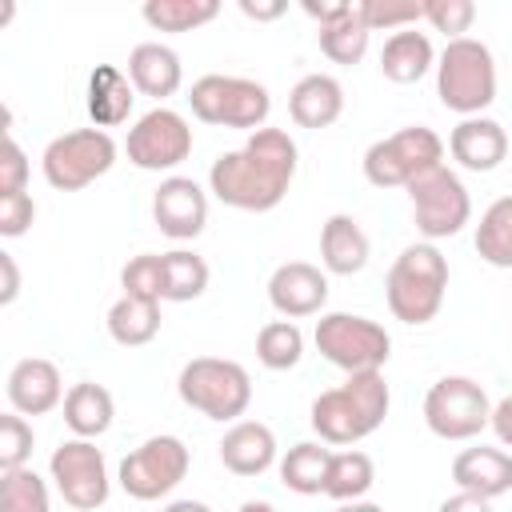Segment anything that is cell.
Wrapping results in <instances>:
<instances>
[{"label":"cell","instance_id":"obj_30","mask_svg":"<svg viewBox=\"0 0 512 512\" xmlns=\"http://www.w3.org/2000/svg\"><path fill=\"white\" fill-rule=\"evenodd\" d=\"M316 40H320V52H324L332 64H360L364 52H368V40H372V32H368V24H364V16H360V4H352L340 20L324 24V28L316 32Z\"/></svg>","mask_w":512,"mask_h":512},{"label":"cell","instance_id":"obj_8","mask_svg":"<svg viewBox=\"0 0 512 512\" xmlns=\"http://www.w3.org/2000/svg\"><path fill=\"white\" fill-rule=\"evenodd\" d=\"M360 164H364L368 184L408 188L420 172L444 164V140L424 124H408V128H396L392 136H380L376 144H368Z\"/></svg>","mask_w":512,"mask_h":512},{"label":"cell","instance_id":"obj_35","mask_svg":"<svg viewBox=\"0 0 512 512\" xmlns=\"http://www.w3.org/2000/svg\"><path fill=\"white\" fill-rule=\"evenodd\" d=\"M0 512H52L48 480L32 468L0 472Z\"/></svg>","mask_w":512,"mask_h":512},{"label":"cell","instance_id":"obj_37","mask_svg":"<svg viewBox=\"0 0 512 512\" xmlns=\"http://www.w3.org/2000/svg\"><path fill=\"white\" fill-rule=\"evenodd\" d=\"M360 16L368 24V32H404L416 28L424 20V4L420 0H360Z\"/></svg>","mask_w":512,"mask_h":512},{"label":"cell","instance_id":"obj_25","mask_svg":"<svg viewBox=\"0 0 512 512\" xmlns=\"http://www.w3.org/2000/svg\"><path fill=\"white\" fill-rule=\"evenodd\" d=\"M428 68H436V52H432L428 32L404 28V32H392L384 40V48H380V72H384V80H392V84H416L420 76H428Z\"/></svg>","mask_w":512,"mask_h":512},{"label":"cell","instance_id":"obj_5","mask_svg":"<svg viewBox=\"0 0 512 512\" xmlns=\"http://www.w3.org/2000/svg\"><path fill=\"white\" fill-rule=\"evenodd\" d=\"M176 392L188 408H196L208 420L236 424L252 404V376L244 364L224 356H196L180 368Z\"/></svg>","mask_w":512,"mask_h":512},{"label":"cell","instance_id":"obj_3","mask_svg":"<svg viewBox=\"0 0 512 512\" xmlns=\"http://www.w3.org/2000/svg\"><path fill=\"white\" fill-rule=\"evenodd\" d=\"M444 292H448V260L436 244L420 240V244H408L392 268H388V280H384V296H388V308L396 320L404 324H428L440 304H444Z\"/></svg>","mask_w":512,"mask_h":512},{"label":"cell","instance_id":"obj_49","mask_svg":"<svg viewBox=\"0 0 512 512\" xmlns=\"http://www.w3.org/2000/svg\"><path fill=\"white\" fill-rule=\"evenodd\" d=\"M240 512H276V508H272L268 500H244V504H240Z\"/></svg>","mask_w":512,"mask_h":512},{"label":"cell","instance_id":"obj_44","mask_svg":"<svg viewBox=\"0 0 512 512\" xmlns=\"http://www.w3.org/2000/svg\"><path fill=\"white\" fill-rule=\"evenodd\" d=\"M436 512H492V500H480V496H472V492H456V496L440 500Z\"/></svg>","mask_w":512,"mask_h":512},{"label":"cell","instance_id":"obj_48","mask_svg":"<svg viewBox=\"0 0 512 512\" xmlns=\"http://www.w3.org/2000/svg\"><path fill=\"white\" fill-rule=\"evenodd\" d=\"M336 512H384V508L372 504V500H348V504H340Z\"/></svg>","mask_w":512,"mask_h":512},{"label":"cell","instance_id":"obj_26","mask_svg":"<svg viewBox=\"0 0 512 512\" xmlns=\"http://www.w3.org/2000/svg\"><path fill=\"white\" fill-rule=\"evenodd\" d=\"M112 416H116V400L104 384H92V380H80L68 388L64 396V424L72 428L76 440H96L112 428Z\"/></svg>","mask_w":512,"mask_h":512},{"label":"cell","instance_id":"obj_41","mask_svg":"<svg viewBox=\"0 0 512 512\" xmlns=\"http://www.w3.org/2000/svg\"><path fill=\"white\" fill-rule=\"evenodd\" d=\"M32 220H36V200L28 192L0 196V236L16 240V236H24L32 228Z\"/></svg>","mask_w":512,"mask_h":512},{"label":"cell","instance_id":"obj_38","mask_svg":"<svg viewBox=\"0 0 512 512\" xmlns=\"http://www.w3.org/2000/svg\"><path fill=\"white\" fill-rule=\"evenodd\" d=\"M32 444H36L32 424H28L20 412H4V416H0V472L28 468Z\"/></svg>","mask_w":512,"mask_h":512},{"label":"cell","instance_id":"obj_34","mask_svg":"<svg viewBox=\"0 0 512 512\" xmlns=\"http://www.w3.org/2000/svg\"><path fill=\"white\" fill-rule=\"evenodd\" d=\"M304 356V332L296 328V320H268L256 332V360L272 372H288L296 368Z\"/></svg>","mask_w":512,"mask_h":512},{"label":"cell","instance_id":"obj_23","mask_svg":"<svg viewBox=\"0 0 512 512\" xmlns=\"http://www.w3.org/2000/svg\"><path fill=\"white\" fill-rule=\"evenodd\" d=\"M372 256V244H368V232L360 228L356 216L348 212H332L320 228V264L324 272L332 276H356Z\"/></svg>","mask_w":512,"mask_h":512},{"label":"cell","instance_id":"obj_7","mask_svg":"<svg viewBox=\"0 0 512 512\" xmlns=\"http://www.w3.org/2000/svg\"><path fill=\"white\" fill-rule=\"evenodd\" d=\"M316 352L336 364L340 372H380L392 356V336L384 332V324L356 316V312H324L316 320Z\"/></svg>","mask_w":512,"mask_h":512},{"label":"cell","instance_id":"obj_22","mask_svg":"<svg viewBox=\"0 0 512 512\" xmlns=\"http://www.w3.org/2000/svg\"><path fill=\"white\" fill-rule=\"evenodd\" d=\"M340 112H344V88L328 72H308L288 92V116L296 128H312V132L328 128L340 120Z\"/></svg>","mask_w":512,"mask_h":512},{"label":"cell","instance_id":"obj_16","mask_svg":"<svg viewBox=\"0 0 512 512\" xmlns=\"http://www.w3.org/2000/svg\"><path fill=\"white\" fill-rule=\"evenodd\" d=\"M268 304L284 320L316 316L328 304V276L308 260H288L268 276Z\"/></svg>","mask_w":512,"mask_h":512},{"label":"cell","instance_id":"obj_31","mask_svg":"<svg viewBox=\"0 0 512 512\" xmlns=\"http://www.w3.org/2000/svg\"><path fill=\"white\" fill-rule=\"evenodd\" d=\"M476 252L492 268H512V196H500L484 208L476 224Z\"/></svg>","mask_w":512,"mask_h":512},{"label":"cell","instance_id":"obj_18","mask_svg":"<svg viewBox=\"0 0 512 512\" xmlns=\"http://www.w3.org/2000/svg\"><path fill=\"white\" fill-rule=\"evenodd\" d=\"M452 480L460 492H472L480 500H496V496L512 492V452L488 448V444L464 448L452 460Z\"/></svg>","mask_w":512,"mask_h":512},{"label":"cell","instance_id":"obj_14","mask_svg":"<svg viewBox=\"0 0 512 512\" xmlns=\"http://www.w3.org/2000/svg\"><path fill=\"white\" fill-rule=\"evenodd\" d=\"M48 472H52V484L64 496V504L76 512H96L112 492L104 452L92 440H64L60 448H52Z\"/></svg>","mask_w":512,"mask_h":512},{"label":"cell","instance_id":"obj_28","mask_svg":"<svg viewBox=\"0 0 512 512\" xmlns=\"http://www.w3.org/2000/svg\"><path fill=\"white\" fill-rule=\"evenodd\" d=\"M108 336L120 348H140L148 340H156L160 332V304L156 300H136V296H120L108 308Z\"/></svg>","mask_w":512,"mask_h":512},{"label":"cell","instance_id":"obj_27","mask_svg":"<svg viewBox=\"0 0 512 512\" xmlns=\"http://www.w3.org/2000/svg\"><path fill=\"white\" fill-rule=\"evenodd\" d=\"M332 448L324 440H300L280 456V480L296 496H320L328 484Z\"/></svg>","mask_w":512,"mask_h":512},{"label":"cell","instance_id":"obj_42","mask_svg":"<svg viewBox=\"0 0 512 512\" xmlns=\"http://www.w3.org/2000/svg\"><path fill=\"white\" fill-rule=\"evenodd\" d=\"M492 432H496V440L504 444V448H512V392L500 400V404H492V424H488Z\"/></svg>","mask_w":512,"mask_h":512},{"label":"cell","instance_id":"obj_6","mask_svg":"<svg viewBox=\"0 0 512 512\" xmlns=\"http://www.w3.org/2000/svg\"><path fill=\"white\" fill-rule=\"evenodd\" d=\"M192 116L216 128H240V132H260L268 128L272 116V96L260 80L248 76H224V72H208L192 84L188 92Z\"/></svg>","mask_w":512,"mask_h":512},{"label":"cell","instance_id":"obj_33","mask_svg":"<svg viewBox=\"0 0 512 512\" xmlns=\"http://www.w3.org/2000/svg\"><path fill=\"white\" fill-rule=\"evenodd\" d=\"M208 276H212V272H208L204 256H196V252H188V248L164 252V300L188 304V300L204 296Z\"/></svg>","mask_w":512,"mask_h":512},{"label":"cell","instance_id":"obj_40","mask_svg":"<svg viewBox=\"0 0 512 512\" xmlns=\"http://www.w3.org/2000/svg\"><path fill=\"white\" fill-rule=\"evenodd\" d=\"M8 192H28V156L12 132H4V144H0V196Z\"/></svg>","mask_w":512,"mask_h":512},{"label":"cell","instance_id":"obj_43","mask_svg":"<svg viewBox=\"0 0 512 512\" xmlns=\"http://www.w3.org/2000/svg\"><path fill=\"white\" fill-rule=\"evenodd\" d=\"M0 272H4V288H0V304H12L20 296V268L12 260V252H0Z\"/></svg>","mask_w":512,"mask_h":512},{"label":"cell","instance_id":"obj_2","mask_svg":"<svg viewBox=\"0 0 512 512\" xmlns=\"http://www.w3.org/2000/svg\"><path fill=\"white\" fill-rule=\"evenodd\" d=\"M392 392L384 372H352L340 388H328L312 400V432L324 444H356L372 436L388 416Z\"/></svg>","mask_w":512,"mask_h":512},{"label":"cell","instance_id":"obj_21","mask_svg":"<svg viewBox=\"0 0 512 512\" xmlns=\"http://www.w3.org/2000/svg\"><path fill=\"white\" fill-rule=\"evenodd\" d=\"M128 80L140 96H152V100H168L180 92V80H184V64L180 56L160 44V40H144L128 52Z\"/></svg>","mask_w":512,"mask_h":512},{"label":"cell","instance_id":"obj_10","mask_svg":"<svg viewBox=\"0 0 512 512\" xmlns=\"http://www.w3.org/2000/svg\"><path fill=\"white\" fill-rule=\"evenodd\" d=\"M408 200H412V220H416V228L428 244L456 236L472 220V196L448 164H436V168L420 172L408 184Z\"/></svg>","mask_w":512,"mask_h":512},{"label":"cell","instance_id":"obj_46","mask_svg":"<svg viewBox=\"0 0 512 512\" xmlns=\"http://www.w3.org/2000/svg\"><path fill=\"white\" fill-rule=\"evenodd\" d=\"M348 8H352V4H312V0H304V16H312L320 28L332 24V20H340Z\"/></svg>","mask_w":512,"mask_h":512},{"label":"cell","instance_id":"obj_29","mask_svg":"<svg viewBox=\"0 0 512 512\" xmlns=\"http://www.w3.org/2000/svg\"><path fill=\"white\" fill-rule=\"evenodd\" d=\"M372 484H376V464L368 452H360V448L332 452L324 496H332L336 504H348V500H364L372 492Z\"/></svg>","mask_w":512,"mask_h":512},{"label":"cell","instance_id":"obj_32","mask_svg":"<svg viewBox=\"0 0 512 512\" xmlns=\"http://www.w3.org/2000/svg\"><path fill=\"white\" fill-rule=\"evenodd\" d=\"M140 16L156 32H196L220 16V4L216 0H148Z\"/></svg>","mask_w":512,"mask_h":512},{"label":"cell","instance_id":"obj_24","mask_svg":"<svg viewBox=\"0 0 512 512\" xmlns=\"http://www.w3.org/2000/svg\"><path fill=\"white\" fill-rule=\"evenodd\" d=\"M132 100L136 88L128 80V72H120L116 64H96L88 76V116L96 128H120L132 116Z\"/></svg>","mask_w":512,"mask_h":512},{"label":"cell","instance_id":"obj_19","mask_svg":"<svg viewBox=\"0 0 512 512\" xmlns=\"http://www.w3.org/2000/svg\"><path fill=\"white\" fill-rule=\"evenodd\" d=\"M448 152L468 172H492L508 156V132L492 116H468L448 132Z\"/></svg>","mask_w":512,"mask_h":512},{"label":"cell","instance_id":"obj_47","mask_svg":"<svg viewBox=\"0 0 512 512\" xmlns=\"http://www.w3.org/2000/svg\"><path fill=\"white\" fill-rule=\"evenodd\" d=\"M164 512H212L204 500H172Z\"/></svg>","mask_w":512,"mask_h":512},{"label":"cell","instance_id":"obj_45","mask_svg":"<svg viewBox=\"0 0 512 512\" xmlns=\"http://www.w3.org/2000/svg\"><path fill=\"white\" fill-rule=\"evenodd\" d=\"M240 12L248 16V20H280L284 12H288V4L284 0H268V4H252V0H240Z\"/></svg>","mask_w":512,"mask_h":512},{"label":"cell","instance_id":"obj_4","mask_svg":"<svg viewBox=\"0 0 512 512\" xmlns=\"http://www.w3.org/2000/svg\"><path fill=\"white\" fill-rule=\"evenodd\" d=\"M436 96L448 112L460 120L484 116V108L496 100V60L484 40L460 36L448 40L436 56Z\"/></svg>","mask_w":512,"mask_h":512},{"label":"cell","instance_id":"obj_1","mask_svg":"<svg viewBox=\"0 0 512 512\" xmlns=\"http://www.w3.org/2000/svg\"><path fill=\"white\" fill-rule=\"evenodd\" d=\"M300 148L284 128H260L208 168V192L240 212H272L296 180Z\"/></svg>","mask_w":512,"mask_h":512},{"label":"cell","instance_id":"obj_9","mask_svg":"<svg viewBox=\"0 0 512 512\" xmlns=\"http://www.w3.org/2000/svg\"><path fill=\"white\" fill-rule=\"evenodd\" d=\"M116 152L120 148L104 128H72L64 136L48 140L40 168L56 192H80V188L96 184L116 164Z\"/></svg>","mask_w":512,"mask_h":512},{"label":"cell","instance_id":"obj_20","mask_svg":"<svg viewBox=\"0 0 512 512\" xmlns=\"http://www.w3.org/2000/svg\"><path fill=\"white\" fill-rule=\"evenodd\" d=\"M220 464L232 476H260L276 464V436L268 424L260 420H236L224 436H220Z\"/></svg>","mask_w":512,"mask_h":512},{"label":"cell","instance_id":"obj_12","mask_svg":"<svg viewBox=\"0 0 512 512\" xmlns=\"http://www.w3.org/2000/svg\"><path fill=\"white\" fill-rule=\"evenodd\" d=\"M192 468V452L180 436H148L140 448H132L120 460V488L132 500H160L168 496Z\"/></svg>","mask_w":512,"mask_h":512},{"label":"cell","instance_id":"obj_15","mask_svg":"<svg viewBox=\"0 0 512 512\" xmlns=\"http://www.w3.org/2000/svg\"><path fill=\"white\" fill-rule=\"evenodd\" d=\"M152 220L168 240H196L208 224V192L192 176H168L152 192Z\"/></svg>","mask_w":512,"mask_h":512},{"label":"cell","instance_id":"obj_39","mask_svg":"<svg viewBox=\"0 0 512 512\" xmlns=\"http://www.w3.org/2000/svg\"><path fill=\"white\" fill-rule=\"evenodd\" d=\"M424 20L448 40H460L476 20V4L472 0H424Z\"/></svg>","mask_w":512,"mask_h":512},{"label":"cell","instance_id":"obj_36","mask_svg":"<svg viewBox=\"0 0 512 512\" xmlns=\"http://www.w3.org/2000/svg\"><path fill=\"white\" fill-rule=\"evenodd\" d=\"M120 288L124 296H136V300H164V252H144V256H132L120 272Z\"/></svg>","mask_w":512,"mask_h":512},{"label":"cell","instance_id":"obj_17","mask_svg":"<svg viewBox=\"0 0 512 512\" xmlns=\"http://www.w3.org/2000/svg\"><path fill=\"white\" fill-rule=\"evenodd\" d=\"M4 392H8L12 412H20V416H44L56 404H64V396H68L64 380H60V368L52 360H44V356L16 360L12 372H8Z\"/></svg>","mask_w":512,"mask_h":512},{"label":"cell","instance_id":"obj_11","mask_svg":"<svg viewBox=\"0 0 512 512\" xmlns=\"http://www.w3.org/2000/svg\"><path fill=\"white\" fill-rule=\"evenodd\" d=\"M424 424L440 440H472L492 424V400L472 376H440L424 396Z\"/></svg>","mask_w":512,"mask_h":512},{"label":"cell","instance_id":"obj_13","mask_svg":"<svg viewBox=\"0 0 512 512\" xmlns=\"http://www.w3.org/2000/svg\"><path fill=\"white\" fill-rule=\"evenodd\" d=\"M124 152H128V164H136L140 172H172L192 156V124L180 112L160 104L128 128Z\"/></svg>","mask_w":512,"mask_h":512}]
</instances>
